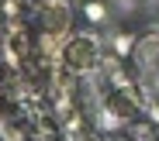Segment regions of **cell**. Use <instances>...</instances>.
<instances>
[{
	"instance_id": "obj_1",
	"label": "cell",
	"mask_w": 159,
	"mask_h": 141,
	"mask_svg": "<svg viewBox=\"0 0 159 141\" xmlns=\"http://www.w3.org/2000/svg\"><path fill=\"white\" fill-rule=\"evenodd\" d=\"M83 11H87V17H90V21H104V7L97 4V0H93V4H87Z\"/></svg>"
}]
</instances>
